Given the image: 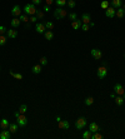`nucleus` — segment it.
I'll return each mask as SVG.
<instances>
[{
    "instance_id": "42",
    "label": "nucleus",
    "mask_w": 125,
    "mask_h": 139,
    "mask_svg": "<svg viewBox=\"0 0 125 139\" xmlns=\"http://www.w3.org/2000/svg\"><path fill=\"white\" fill-rule=\"evenodd\" d=\"M45 3H46V5H53V3H55V0H45Z\"/></svg>"
},
{
    "instance_id": "13",
    "label": "nucleus",
    "mask_w": 125,
    "mask_h": 139,
    "mask_svg": "<svg viewBox=\"0 0 125 139\" xmlns=\"http://www.w3.org/2000/svg\"><path fill=\"white\" fill-rule=\"evenodd\" d=\"M58 123H59V128H61V129L66 130V129L70 128V124H69V121H68V120H61V119H60Z\"/></svg>"
},
{
    "instance_id": "4",
    "label": "nucleus",
    "mask_w": 125,
    "mask_h": 139,
    "mask_svg": "<svg viewBox=\"0 0 125 139\" xmlns=\"http://www.w3.org/2000/svg\"><path fill=\"white\" fill-rule=\"evenodd\" d=\"M86 125V119L83 117V118H79L76 121H75V127H76V129L79 130H81V129H84V127Z\"/></svg>"
},
{
    "instance_id": "22",
    "label": "nucleus",
    "mask_w": 125,
    "mask_h": 139,
    "mask_svg": "<svg viewBox=\"0 0 125 139\" xmlns=\"http://www.w3.org/2000/svg\"><path fill=\"white\" fill-rule=\"evenodd\" d=\"M124 15H125V10L123 9V6H121V8H119V9H116L115 16H118L119 19H121V18H124Z\"/></svg>"
},
{
    "instance_id": "23",
    "label": "nucleus",
    "mask_w": 125,
    "mask_h": 139,
    "mask_svg": "<svg viewBox=\"0 0 125 139\" xmlns=\"http://www.w3.org/2000/svg\"><path fill=\"white\" fill-rule=\"evenodd\" d=\"M44 35H45V39H46V40H53V38H54V33H53L51 30H45Z\"/></svg>"
},
{
    "instance_id": "3",
    "label": "nucleus",
    "mask_w": 125,
    "mask_h": 139,
    "mask_svg": "<svg viewBox=\"0 0 125 139\" xmlns=\"http://www.w3.org/2000/svg\"><path fill=\"white\" fill-rule=\"evenodd\" d=\"M96 75H98V78H99V79H104L106 75H108V69H106L105 65H103V66H100V68L98 69Z\"/></svg>"
},
{
    "instance_id": "30",
    "label": "nucleus",
    "mask_w": 125,
    "mask_h": 139,
    "mask_svg": "<svg viewBox=\"0 0 125 139\" xmlns=\"http://www.w3.org/2000/svg\"><path fill=\"white\" fill-rule=\"evenodd\" d=\"M110 6V3L108 1V0H104V1H101V4H100V8L101 9H104V10H106Z\"/></svg>"
},
{
    "instance_id": "12",
    "label": "nucleus",
    "mask_w": 125,
    "mask_h": 139,
    "mask_svg": "<svg viewBox=\"0 0 125 139\" xmlns=\"http://www.w3.org/2000/svg\"><path fill=\"white\" fill-rule=\"evenodd\" d=\"M35 30H36V33H39V34H43V33H45L46 28H45V25H44L43 23H36Z\"/></svg>"
},
{
    "instance_id": "5",
    "label": "nucleus",
    "mask_w": 125,
    "mask_h": 139,
    "mask_svg": "<svg viewBox=\"0 0 125 139\" xmlns=\"http://www.w3.org/2000/svg\"><path fill=\"white\" fill-rule=\"evenodd\" d=\"M90 54L91 56L96 59V60H100L101 58H103V53H101V50H99V49H91L90 50Z\"/></svg>"
},
{
    "instance_id": "27",
    "label": "nucleus",
    "mask_w": 125,
    "mask_h": 139,
    "mask_svg": "<svg viewBox=\"0 0 125 139\" xmlns=\"http://www.w3.org/2000/svg\"><path fill=\"white\" fill-rule=\"evenodd\" d=\"M84 103H85V105L90 107V105H93V104H94V98H93V97H88L86 99L84 100Z\"/></svg>"
},
{
    "instance_id": "44",
    "label": "nucleus",
    "mask_w": 125,
    "mask_h": 139,
    "mask_svg": "<svg viewBox=\"0 0 125 139\" xmlns=\"http://www.w3.org/2000/svg\"><path fill=\"white\" fill-rule=\"evenodd\" d=\"M31 1H33L34 5H39V4H41V0H31Z\"/></svg>"
},
{
    "instance_id": "46",
    "label": "nucleus",
    "mask_w": 125,
    "mask_h": 139,
    "mask_svg": "<svg viewBox=\"0 0 125 139\" xmlns=\"http://www.w3.org/2000/svg\"><path fill=\"white\" fill-rule=\"evenodd\" d=\"M20 114H21V113H20L19 110H18V111H15V114H14V117H15V118L18 119V118H19V115H20Z\"/></svg>"
},
{
    "instance_id": "11",
    "label": "nucleus",
    "mask_w": 125,
    "mask_h": 139,
    "mask_svg": "<svg viewBox=\"0 0 125 139\" xmlns=\"http://www.w3.org/2000/svg\"><path fill=\"white\" fill-rule=\"evenodd\" d=\"M20 14H21V8H20L19 5L13 6V9H11V15H13L14 18H16V16H20Z\"/></svg>"
},
{
    "instance_id": "41",
    "label": "nucleus",
    "mask_w": 125,
    "mask_h": 139,
    "mask_svg": "<svg viewBox=\"0 0 125 139\" xmlns=\"http://www.w3.org/2000/svg\"><path fill=\"white\" fill-rule=\"evenodd\" d=\"M6 31H8V29L5 28V27H3V25H0V35H4Z\"/></svg>"
},
{
    "instance_id": "19",
    "label": "nucleus",
    "mask_w": 125,
    "mask_h": 139,
    "mask_svg": "<svg viewBox=\"0 0 125 139\" xmlns=\"http://www.w3.org/2000/svg\"><path fill=\"white\" fill-rule=\"evenodd\" d=\"M111 6L115 8V9H119L123 6V0H113L111 1Z\"/></svg>"
},
{
    "instance_id": "16",
    "label": "nucleus",
    "mask_w": 125,
    "mask_h": 139,
    "mask_svg": "<svg viewBox=\"0 0 125 139\" xmlns=\"http://www.w3.org/2000/svg\"><path fill=\"white\" fill-rule=\"evenodd\" d=\"M81 21H83V24H89V23H91V16L85 13L81 15Z\"/></svg>"
},
{
    "instance_id": "9",
    "label": "nucleus",
    "mask_w": 125,
    "mask_h": 139,
    "mask_svg": "<svg viewBox=\"0 0 125 139\" xmlns=\"http://www.w3.org/2000/svg\"><path fill=\"white\" fill-rule=\"evenodd\" d=\"M18 124H19L20 127H25L28 124V118L24 114H20L19 118H18Z\"/></svg>"
},
{
    "instance_id": "24",
    "label": "nucleus",
    "mask_w": 125,
    "mask_h": 139,
    "mask_svg": "<svg viewBox=\"0 0 125 139\" xmlns=\"http://www.w3.org/2000/svg\"><path fill=\"white\" fill-rule=\"evenodd\" d=\"M115 103H116V105H123V103H124V97H123V95H116Z\"/></svg>"
},
{
    "instance_id": "31",
    "label": "nucleus",
    "mask_w": 125,
    "mask_h": 139,
    "mask_svg": "<svg viewBox=\"0 0 125 139\" xmlns=\"http://www.w3.org/2000/svg\"><path fill=\"white\" fill-rule=\"evenodd\" d=\"M66 5H68V8H69V9H74V8H75V5H76V3H75V0H68Z\"/></svg>"
},
{
    "instance_id": "48",
    "label": "nucleus",
    "mask_w": 125,
    "mask_h": 139,
    "mask_svg": "<svg viewBox=\"0 0 125 139\" xmlns=\"http://www.w3.org/2000/svg\"><path fill=\"white\" fill-rule=\"evenodd\" d=\"M123 97H124V103H125V94H124V95H123Z\"/></svg>"
},
{
    "instance_id": "33",
    "label": "nucleus",
    "mask_w": 125,
    "mask_h": 139,
    "mask_svg": "<svg viewBox=\"0 0 125 139\" xmlns=\"http://www.w3.org/2000/svg\"><path fill=\"white\" fill-rule=\"evenodd\" d=\"M26 110H28V107H26V104H21L19 108V111L21 113V114H25L26 113Z\"/></svg>"
},
{
    "instance_id": "47",
    "label": "nucleus",
    "mask_w": 125,
    "mask_h": 139,
    "mask_svg": "<svg viewBox=\"0 0 125 139\" xmlns=\"http://www.w3.org/2000/svg\"><path fill=\"white\" fill-rule=\"evenodd\" d=\"M89 25H90V28H94V27H95V24H94L93 21H91V23H89Z\"/></svg>"
},
{
    "instance_id": "18",
    "label": "nucleus",
    "mask_w": 125,
    "mask_h": 139,
    "mask_svg": "<svg viewBox=\"0 0 125 139\" xmlns=\"http://www.w3.org/2000/svg\"><path fill=\"white\" fill-rule=\"evenodd\" d=\"M41 70H43V68H41V64L34 65V66L31 68V72H33V74H40V73H41Z\"/></svg>"
},
{
    "instance_id": "51",
    "label": "nucleus",
    "mask_w": 125,
    "mask_h": 139,
    "mask_svg": "<svg viewBox=\"0 0 125 139\" xmlns=\"http://www.w3.org/2000/svg\"><path fill=\"white\" fill-rule=\"evenodd\" d=\"M0 70H1V68H0Z\"/></svg>"
},
{
    "instance_id": "2",
    "label": "nucleus",
    "mask_w": 125,
    "mask_h": 139,
    "mask_svg": "<svg viewBox=\"0 0 125 139\" xmlns=\"http://www.w3.org/2000/svg\"><path fill=\"white\" fill-rule=\"evenodd\" d=\"M54 16L56 19H64L65 16H68V10H65L64 8H56L54 10Z\"/></svg>"
},
{
    "instance_id": "8",
    "label": "nucleus",
    "mask_w": 125,
    "mask_h": 139,
    "mask_svg": "<svg viewBox=\"0 0 125 139\" xmlns=\"http://www.w3.org/2000/svg\"><path fill=\"white\" fill-rule=\"evenodd\" d=\"M114 92H115L118 95H124L125 94V90H124V88H123V85L119 84V83L115 84V86H114Z\"/></svg>"
},
{
    "instance_id": "32",
    "label": "nucleus",
    "mask_w": 125,
    "mask_h": 139,
    "mask_svg": "<svg viewBox=\"0 0 125 139\" xmlns=\"http://www.w3.org/2000/svg\"><path fill=\"white\" fill-rule=\"evenodd\" d=\"M44 25H45V28L48 29V30H53V29H54V24H53L51 21H45Z\"/></svg>"
},
{
    "instance_id": "45",
    "label": "nucleus",
    "mask_w": 125,
    "mask_h": 139,
    "mask_svg": "<svg viewBox=\"0 0 125 139\" xmlns=\"http://www.w3.org/2000/svg\"><path fill=\"white\" fill-rule=\"evenodd\" d=\"M116 95H118V94H116L115 92H113L111 94H110V98H111V99H115V97H116Z\"/></svg>"
},
{
    "instance_id": "40",
    "label": "nucleus",
    "mask_w": 125,
    "mask_h": 139,
    "mask_svg": "<svg viewBox=\"0 0 125 139\" xmlns=\"http://www.w3.org/2000/svg\"><path fill=\"white\" fill-rule=\"evenodd\" d=\"M80 29H83V31H88L90 29V25L89 24H81V28Z\"/></svg>"
},
{
    "instance_id": "35",
    "label": "nucleus",
    "mask_w": 125,
    "mask_h": 139,
    "mask_svg": "<svg viewBox=\"0 0 125 139\" xmlns=\"http://www.w3.org/2000/svg\"><path fill=\"white\" fill-rule=\"evenodd\" d=\"M101 138H103V134H101V133H99V132L93 133V137H91V139H101Z\"/></svg>"
},
{
    "instance_id": "7",
    "label": "nucleus",
    "mask_w": 125,
    "mask_h": 139,
    "mask_svg": "<svg viewBox=\"0 0 125 139\" xmlns=\"http://www.w3.org/2000/svg\"><path fill=\"white\" fill-rule=\"evenodd\" d=\"M6 37L8 39H15L18 37V30H15V28H11L6 31Z\"/></svg>"
},
{
    "instance_id": "20",
    "label": "nucleus",
    "mask_w": 125,
    "mask_h": 139,
    "mask_svg": "<svg viewBox=\"0 0 125 139\" xmlns=\"http://www.w3.org/2000/svg\"><path fill=\"white\" fill-rule=\"evenodd\" d=\"M18 128H19V124H15V123H11V124H9V128L8 129L14 134V133H16L18 132Z\"/></svg>"
},
{
    "instance_id": "10",
    "label": "nucleus",
    "mask_w": 125,
    "mask_h": 139,
    "mask_svg": "<svg viewBox=\"0 0 125 139\" xmlns=\"http://www.w3.org/2000/svg\"><path fill=\"white\" fill-rule=\"evenodd\" d=\"M11 132L9 129H3V132L0 133V139H10L11 138Z\"/></svg>"
},
{
    "instance_id": "15",
    "label": "nucleus",
    "mask_w": 125,
    "mask_h": 139,
    "mask_svg": "<svg viewBox=\"0 0 125 139\" xmlns=\"http://www.w3.org/2000/svg\"><path fill=\"white\" fill-rule=\"evenodd\" d=\"M81 24H83V21L81 20H74V21H71V28L74 29V30H78V29L81 28Z\"/></svg>"
},
{
    "instance_id": "39",
    "label": "nucleus",
    "mask_w": 125,
    "mask_h": 139,
    "mask_svg": "<svg viewBox=\"0 0 125 139\" xmlns=\"http://www.w3.org/2000/svg\"><path fill=\"white\" fill-rule=\"evenodd\" d=\"M29 21L30 23H36V21H38V16H36V15H30Z\"/></svg>"
},
{
    "instance_id": "14",
    "label": "nucleus",
    "mask_w": 125,
    "mask_h": 139,
    "mask_svg": "<svg viewBox=\"0 0 125 139\" xmlns=\"http://www.w3.org/2000/svg\"><path fill=\"white\" fill-rule=\"evenodd\" d=\"M89 130H90L91 133L100 132V127H99V125H98L96 123H94V121H93V123H90V124H89Z\"/></svg>"
},
{
    "instance_id": "1",
    "label": "nucleus",
    "mask_w": 125,
    "mask_h": 139,
    "mask_svg": "<svg viewBox=\"0 0 125 139\" xmlns=\"http://www.w3.org/2000/svg\"><path fill=\"white\" fill-rule=\"evenodd\" d=\"M35 6H36V5H34L33 3L26 4V5L24 6V13H25L26 15H35L36 11H38V9H36Z\"/></svg>"
},
{
    "instance_id": "17",
    "label": "nucleus",
    "mask_w": 125,
    "mask_h": 139,
    "mask_svg": "<svg viewBox=\"0 0 125 139\" xmlns=\"http://www.w3.org/2000/svg\"><path fill=\"white\" fill-rule=\"evenodd\" d=\"M20 23H21V21H20V19L19 18H13V20H11V21H10V24H11V28H19L20 27Z\"/></svg>"
},
{
    "instance_id": "26",
    "label": "nucleus",
    "mask_w": 125,
    "mask_h": 139,
    "mask_svg": "<svg viewBox=\"0 0 125 139\" xmlns=\"http://www.w3.org/2000/svg\"><path fill=\"white\" fill-rule=\"evenodd\" d=\"M68 0H55V4L58 5L59 8H64L65 5H66Z\"/></svg>"
},
{
    "instance_id": "43",
    "label": "nucleus",
    "mask_w": 125,
    "mask_h": 139,
    "mask_svg": "<svg viewBox=\"0 0 125 139\" xmlns=\"http://www.w3.org/2000/svg\"><path fill=\"white\" fill-rule=\"evenodd\" d=\"M44 11H45V13H49V11H50V6L46 5V4L44 5Z\"/></svg>"
},
{
    "instance_id": "49",
    "label": "nucleus",
    "mask_w": 125,
    "mask_h": 139,
    "mask_svg": "<svg viewBox=\"0 0 125 139\" xmlns=\"http://www.w3.org/2000/svg\"><path fill=\"white\" fill-rule=\"evenodd\" d=\"M123 9H124V10H125V5H124V6H123Z\"/></svg>"
},
{
    "instance_id": "6",
    "label": "nucleus",
    "mask_w": 125,
    "mask_h": 139,
    "mask_svg": "<svg viewBox=\"0 0 125 139\" xmlns=\"http://www.w3.org/2000/svg\"><path fill=\"white\" fill-rule=\"evenodd\" d=\"M116 14V9L113 8V6H109L108 9L105 10V16L106 18H114Z\"/></svg>"
},
{
    "instance_id": "29",
    "label": "nucleus",
    "mask_w": 125,
    "mask_h": 139,
    "mask_svg": "<svg viewBox=\"0 0 125 139\" xmlns=\"http://www.w3.org/2000/svg\"><path fill=\"white\" fill-rule=\"evenodd\" d=\"M19 19H20V21H23V23H26V21H29V15H26L25 13L23 14H20V16H19Z\"/></svg>"
},
{
    "instance_id": "50",
    "label": "nucleus",
    "mask_w": 125,
    "mask_h": 139,
    "mask_svg": "<svg viewBox=\"0 0 125 139\" xmlns=\"http://www.w3.org/2000/svg\"><path fill=\"white\" fill-rule=\"evenodd\" d=\"M124 58H125V54H124Z\"/></svg>"
},
{
    "instance_id": "38",
    "label": "nucleus",
    "mask_w": 125,
    "mask_h": 139,
    "mask_svg": "<svg viewBox=\"0 0 125 139\" xmlns=\"http://www.w3.org/2000/svg\"><path fill=\"white\" fill-rule=\"evenodd\" d=\"M44 15H45V14H44L43 10H38V11H36V16H38V19H43L44 18Z\"/></svg>"
},
{
    "instance_id": "25",
    "label": "nucleus",
    "mask_w": 125,
    "mask_h": 139,
    "mask_svg": "<svg viewBox=\"0 0 125 139\" xmlns=\"http://www.w3.org/2000/svg\"><path fill=\"white\" fill-rule=\"evenodd\" d=\"M9 74L13 76V78H15V79H18V80H21L23 79V75L20 74V73H15V72H13V70H10Z\"/></svg>"
},
{
    "instance_id": "28",
    "label": "nucleus",
    "mask_w": 125,
    "mask_h": 139,
    "mask_svg": "<svg viewBox=\"0 0 125 139\" xmlns=\"http://www.w3.org/2000/svg\"><path fill=\"white\" fill-rule=\"evenodd\" d=\"M91 137H93V133L90 130H85L83 133V139H91Z\"/></svg>"
},
{
    "instance_id": "21",
    "label": "nucleus",
    "mask_w": 125,
    "mask_h": 139,
    "mask_svg": "<svg viewBox=\"0 0 125 139\" xmlns=\"http://www.w3.org/2000/svg\"><path fill=\"white\" fill-rule=\"evenodd\" d=\"M9 120H8V119H5V118H4V119H1V121H0V127H1V129H8V128H9Z\"/></svg>"
},
{
    "instance_id": "36",
    "label": "nucleus",
    "mask_w": 125,
    "mask_h": 139,
    "mask_svg": "<svg viewBox=\"0 0 125 139\" xmlns=\"http://www.w3.org/2000/svg\"><path fill=\"white\" fill-rule=\"evenodd\" d=\"M68 16H69V19L71 20V21H74V20H76L78 19V15L75 14V13H71V14H68Z\"/></svg>"
},
{
    "instance_id": "34",
    "label": "nucleus",
    "mask_w": 125,
    "mask_h": 139,
    "mask_svg": "<svg viewBox=\"0 0 125 139\" xmlns=\"http://www.w3.org/2000/svg\"><path fill=\"white\" fill-rule=\"evenodd\" d=\"M6 40H8V37H4V35H0V46L5 45V44H6Z\"/></svg>"
},
{
    "instance_id": "37",
    "label": "nucleus",
    "mask_w": 125,
    "mask_h": 139,
    "mask_svg": "<svg viewBox=\"0 0 125 139\" xmlns=\"http://www.w3.org/2000/svg\"><path fill=\"white\" fill-rule=\"evenodd\" d=\"M39 62H40V64H41V65H46V64H48V59H46L45 56H41Z\"/></svg>"
}]
</instances>
